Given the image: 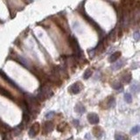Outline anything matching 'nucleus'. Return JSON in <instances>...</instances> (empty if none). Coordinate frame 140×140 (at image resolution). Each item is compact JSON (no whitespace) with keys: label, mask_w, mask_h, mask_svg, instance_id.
Here are the masks:
<instances>
[{"label":"nucleus","mask_w":140,"mask_h":140,"mask_svg":"<svg viewBox=\"0 0 140 140\" xmlns=\"http://www.w3.org/2000/svg\"><path fill=\"white\" fill-rule=\"evenodd\" d=\"M53 95H54V93H53V90L51 89L50 87L47 85H44L40 88V91H39L38 97L40 100H46L51 97Z\"/></svg>","instance_id":"obj_1"},{"label":"nucleus","mask_w":140,"mask_h":140,"mask_svg":"<svg viewBox=\"0 0 140 140\" xmlns=\"http://www.w3.org/2000/svg\"><path fill=\"white\" fill-rule=\"evenodd\" d=\"M69 45L72 48L73 52L75 55H77V57H80L81 55V50L80 48L79 43L77 41V39H75L74 36H71L69 38Z\"/></svg>","instance_id":"obj_2"},{"label":"nucleus","mask_w":140,"mask_h":140,"mask_svg":"<svg viewBox=\"0 0 140 140\" xmlns=\"http://www.w3.org/2000/svg\"><path fill=\"white\" fill-rule=\"evenodd\" d=\"M39 130H40V126H39V123H33L32 126H31L30 130L28 131V134L30 137H34L35 136H37V134L39 132Z\"/></svg>","instance_id":"obj_3"},{"label":"nucleus","mask_w":140,"mask_h":140,"mask_svg":"<svg viewBox=\"0 0 140 140\" xmlns=\"http://www.w3.org/2000/svg\"><path fill=\"white\" fill-rule=\"evenodd\" d=\"M83 88V84L80 83V81H78V83H74L72 86L70 87V88H69V92L72 93V94H74V95H76V94H79Z\"/></svg>","instance_id":"obj_4"},{"label":"nucleus","mask_w":140,"mask_h":140,"mask_svg":"<svg viewBox=\"0 0 140 140\" xmlns=\"http://www.w3.org/2000/svg\"><path fill=\"white\" fill-rule=\"evenodd\" d=\"M53 130H54V123L52 122L47 121L46 123H44L43 127H42V133L44 135H46L49 132L53 131Z\"/></svg>","instance_id":"obj_5"},{"label":"nucleus","mask_w":140,"mask_h":140,"mask_svg":"<svg viewBox=\"0 0 140 140\" xmlns=\"http://www.w3.org/2000/svg\"><path fill=\"white\" fill-rule=\"evenodd\" d=\"M88 120L91 124H96L99 123V117L95 113H90L88 115Z\"/></svg>","instance_id":"obj_6"},{"label":"nucleus","mask_w":140,"mask_h":140,"mask_svg":"<svg viewBox=\"0 0 140 140\" xmlns=\"http://www.w3.org/2000/svg\"><path fill=\"white\" fill-rule=\"evenodd\" d=\"M93 134H94V136L95 137H97V138H101L103 135V129L100 127V126H95V127H94V129H93Z\"/></svg>","instance_id":"obj_7"},{"label":"nucleus","mask_w":140,"mask_h":140,"mask_svg":"<svg viewBox=\"0 0 140 140\" xmlns=\"http://www.w3.org/2000/svg\"><path fill=\"white\" fill-rule=\"evenodd\" d=\"M121 80L125 83H130L131 81V74L130 73H123L121 76Z\"/></svg>","instance_id":"obj_8"},{"label":"nucleus","mask_w":140,"mask_h":140,"mask_svg":"<svg viewBox=\"0 0 140 140\" xmlns=\"http://www.w3.org/2000/svg\"><path fill=\"white\" fill-rule=\"evenodd\" d=\"M124 64H125V61H124V60H122V61H119L117 62H116L114 63L113 65L111 66V69L112 70H118L119 68H123L124 66Z\"/></svg>","instance_id":"obj_9"},{"label":"nucleus","mask_w":140,"mask_h":140,"mask_svg":"<svg viewBox=\"0 0 140 140\" xmlns=\"http://www.w3.org/2000/svg\"><path fill=\"white\" fill-rule=\"evenodd\" d=\"M120 56H121V52L113 53V54L110 56V58H109V61L110 62H116L120 58Z\"/></svg>","instance_id":"obj_10"},{"label":"nucleus","mask_w":140,"mask_h":140,"mask_svg":"<svg viewBox=\"0 0 140 140\" xmlns=\"http://www.w3.org/2000/svg\"><path fill=\"white\" fill-rule=\"evenodd\" d=\"M106 106H105V108L106 109H109V108H112V107H114L115 106V104H116V102H115V98L113 96H110V97H109V98L106 100Z\"/></svg>","instance_id":"obj_11"},{"label":"nucleus","mask_w":140,"mask_h":140,"mask_svg":"<svg viewBox=\"0 0 140 140\" xmlns=\"http://www.w3.org/2000/svg\"><path fill=\"white\" fill-rule=\"evenodd\" d=\"M115 139L116 140H128L129 137L128 136H126L125 134L122 132H117L115 135Z\"/></svg>","instance_id":"obj_12"},{"label":"nucleus","mask_w":140,"mask_h":140,"mask_svg":"<svg viewBox=\"0 0 140 140\" xmlns=\"http://www.w3.org/2000/svg\"><path fill=\"white\" fill-rule=\"evenodd\" d=\"M111 86H112V88H114V89H116V90H121V91L123 90V84H122L118 81H113L112 84H111Z\"/></svg>","instance_id":"obj_13"},{"label":"nucleus","mask_w":140,"mask_h":140,"mask_svg":"<svg viewBox=\"0 0 140 140\" xmlns=\"http://www.w3.org/2000/svg\"><path fill=\"white\" fill-rule=\"evenodd\" d=\"M75 110L76 111L77 113H79V114H83V113L85 112V110H86V109L85 107L83 105V104H81V103H78V104H76V106L75 107Z\"/></svg>","instance_id":"obj_14"},{"label":"nucleus","mask_w":140,"mask_h":140,"mask_svg":"<svg viewBox=\"0 0 140 140\" xmlns=\"http://www.w3.org/2000/svg\"><path fill=\"white\" fill-rule=\"evenodd\" d=\"M0 94L4 95V96H6V97H9V98H12V95H11L6 89H4V88H2V87H0Z\"/></svg>","instance_id":"obj_15"},{"label":"nucleus","mask_w":140,"mask_h":140,"mask_svg":"<svg viewBox=\"0 0 140 140\" xmlns=\"http://www.w3.org/2000/svg\"><path fill=\"white\" fill-rule=\"evenodd\" d=\"M130 89L133 93H137L139 91V85L137 83H133V85H131L130 87Z\"/></svg>","instance_id":"obj_16"},{"label":"nucleus","mask_w":140,"mask_h":140,"mask_svg":"<svg viewBox=\"0 0 140 140\" xmlns=\"http://www.w3.org/2000/svg\"><path fill=\"white\" fill-rule=\"evenodd\" d=\"M124 100H125L126 103H130L132 102V96L130 94H129V93H126L125 95H124Z\"/></svg>","instance_id":"obj_17"},{"label":"nucleus","mask_w":140,"mask_h":140,"mask_svg":"<svg viewBox=\"0 0 140 140\" xmlns=\"http://www.w3.org/2000/svg\"><path fill=\"white\" fill-rule=\"evenodd\" d=\"M91 75H92V71L90 69H87L85 72H84V75H83V78L87 80L88 79L89 77H91Z\"/></svg>","instance_id":"obj_18"},{"label":"nucleus","mask_w":140,"mask_h":140,"mask_svg":"<svg viewBox=\"0 0 140 140\" xmlns=\"http://www.w3.org/2000/svg\"><path fill=\"white\" fill-rule=\"evenodd\" d=\"M139 130H140V128H139L138 125L134 126V127L131 129V130H130V134H131V135H136L137 133H138Z\"/></svg>","instance_id":"obj_19"},{"label":"nucleus","mask_w":140,"mask_h":140,"mask_svg":"<svg viewBox=\"0 0 140 140\" xmlns=\"http://www.w3.org/2000/svg\"><path fill=\"white\" fill-rule=\"evenodd\" d=\"M133 37H134V39H136V40H139V32H136L133 33Z\"/></svg>","instance_id":"obj_20"},{"label":"nucleus","mask_w":140,"mask_h":140,"mask_svg":"<svg viewBox=\"0 0 140 140\" xmlns=\"http://www.w3.org/2000/svg\"><path fill=\"white\" fill-rule=\"evenodd\" d=\"M54 112H50V113H48V114H46V118H48V117H49V118H50V117H52V116H54Z\"/></svg>","instance_id":"obj_21"}]
</instances>
